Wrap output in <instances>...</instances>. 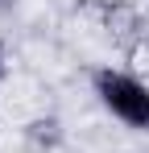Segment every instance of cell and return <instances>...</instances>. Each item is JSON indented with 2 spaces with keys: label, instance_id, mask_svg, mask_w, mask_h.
Instances as JSON below:
<instances>
[{
  "label": "cell",
  "instance_id": "cell-1",
  "mask_svg": "<svg viewBox=\"0 0 149 153\" xmlns=\"http://www.w3.org/2000/svg\"><path fill=\"white\" fill-rule=\"evenodd\" d=\"M95 91L112 108V116H120L133 128H149V87L145 83H137L133 75H120V71H99Z\"/></svg>",
  "mask_w": 149,
  "mask_h": 153
},
{
  "label": "cell",
  "instance_id": "cell-2",
  "mask_svg": "<svg viewBox=\"0 0 149 153\" xmlns=\"http://www.w3.org/2000/svg\"><path fill=\"white\" fill-rule=\"evenodd\" d=\"M8 4H13V0H0V8H8Z\"/></svg>",
  "mask_w": 149,
  "mask_h": 153
}]
</instances>
